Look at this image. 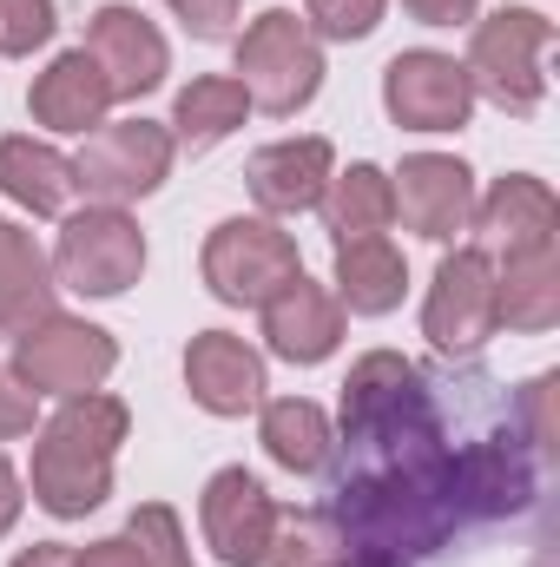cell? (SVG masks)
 I'll list each match as a JSON object with an SVG mask.
<instances>
[{
  "label": "cell",
  "instance_id": "6da1fadb",
  "mask_svg": "<svg viewBox=\"0 0 560 567\" xmlns=\"http://www.w3.org/2000/svg\"><path fill=\"white\" fill-rule=\"evenodd\" d=\"M343 567H416L428 561L462 508L448 488V449L428 455H403V462H370L363 475H350L330 508H323Z\"/></svg>",
  "mask_w": 560,
  "mask_h": 567
},
{
  "label": "cell",
  "instance_id": "7a4b0ae2",
  "mask_svg": "<svg viewBox=\"0 0 560 567\" xmlns=\"http://www.w3.org/2000/svg\"><path fill=\"white\" fill-rule=\"evenodd\" d=\"M133 435V410L106 390L66 396L60 416L33 429V502L53 522H80L113 495V455Z\"/></svg>",
  "mask_w": 560,
  "mask_h": 567
},
{
  "label": "cell",
  "instance_id": "3957f363",
  "mask_svg": "<svg viewBox=\"0 0 560 567\" xmlns=\"http://www.w3.org/2000/svg\"><path fill=\"white\" fill-rule=\"evenodd\" d=\"M343 435L370 462H403V455L442 449V429H435V410H428L422 370L409 357L370 350V357L350 363V383H343Z\"/></svg>",
  "mask_w": 560,
  "mask_h": 567
},
{
  "label": "cell",
  "instance_id": "277c9868",
  "mask_svg": "<svg viewBox=\"0 0 560 567\" xmlns=\"http://www.w3.org/2000/svg\"><path fill=\"white\" fill-rule=\"evenodd\" d=\"M231 80L245 86V100H251L258 113L290 120V113H303V106L317 100V86H323V40H317L290 7H271V13H258V20L238 33V73H231Z\"/></svg>",
  "mask_w": 560,
  "mask_h": 567
},
{
  "label": "cell",
  "instance_id": "5b68a950",
  "mask_svg": "<svg viewBox=\"0 0 560 567\" xmlns=\"http://www.w3.org/2000/svg\"><path fill=\"white\" fill-rule=\"evenodd\" d=\"M554 40V20L535 13V7H501L488 20H475V40H468V86L488 93L501 113L528 120L541 113L548 100V73H541V53Z\"/></svg>",
  "mask_w": 560,
  "mask_h": 567
},
{
  "label": "cell",
  "instance_id": "8992f818",
  "mask_svg": "<svg viewBox=\"0 0 560 567\" xmlns=\"http://www.w3.org/2000/svg\"><path fill=\"white\" fill-rule=\"evenodd\" d=\"M53 284L73 297H126L145 278V231L126 205H86L66 212L53 245Z\"/></svg>",
  "mask_w": 560,
  "mask_h": 567
},
{
  "label": "cell",
  "instance_id": "52a82bcc",
  "mask_svg": "<svg viewBox=\"0 0 560 567\" xmlns=\"http://www.w3.org/2000/svg\"><path fill=\"white\" fill-rule=\"evenodd\" d=\"M113 363H120V343H113V330H100V323H86V317H66V310H46V317H33L27 330H13V377L33 390V396H86V390H100L106 377H113Z\"/></svg>",
  "mask_w": 560,
  "mask_h": 567
},
{
  "label": "cell",
  "instance_id": "ba28073f",
  "mask_svg": "<svg viewBox=\"0 0 560 567\" xmlns=\"http://www.w3.org/2000/svg\"><path fill=\"white\" fill-rule=\"evenodd\" d=\"M198 271H205V284H211L218 303H231V310H265L283 284L303 271V258H297V238L283 231L278 218H225V225L205 238Z\"/></svg>",
  "mask_w": 560,
  "mask_h": 567
},
{
  "label": "cell",
  "instance_id": "9c48e42d",
  "mask_svg": "<svg viewBox=\"0 0 560 567\" xmlns=\"http://www.w3.org/2000/svg\"><path fill=\"white\" fill-rule=\"evenodd\" d=\"M172 158H178L172 126H158V120H106L80 145L73 185L93 205H133V198H152L172 178Z\"/></svg>",
  "mask_w": 560,
  "mask_h": 567
},
{
  "label": "cell",
  "instance_id": "30bf717a",
  "mask_svg": "<svg viewBox=\"0 0 560 567\" xmlns=\"http://www.w3.org/2000/svg\"><path fill=\"white\" fill-rule=\"evenodd\" d=\"M501 330V303H495V258L481 245H455L435 284L422 297V337L442 350V357H475L488 337Z\"/></svg>",
  "mask_w": 560,
  "mask_h": 567
},
{
  "label": "cell",
  "instance_id": "8fae6325",
  "mask_svg": "<svg viewBox=\"0 0 560 567\" xmlns=\"http://www.w3.org/2000/svg\"><path fill=\"white\" fill-rule=\"evenodd\" d=\"M383 113L403 126V133H462L468 113H475V86H468V66L455 53H435V47H409L383 66Z\"/></svg>",
  "mask_w": 560,
  "mask_h": 567
},
{
  "label": "cell",
  "instance_id": "7c38bea8",
  "mask_svg": "<svg viewBox=\"0 0 560 567\" xmlns=\"http://www.w3.org/2000/svg\"><path fill=\"white\" fill-rule=\"evenodd\" d=\"M390 192L396 218L428 245H455L475 225V172L448 152H409L403 172H390Z\"/></svg>",
  "mask_w": 560,
  "mask_h": 567
},
{
  "label": "cell",
  "instance_id": "4fadbf2b",
  "mask_svg": "<svg viewBox=\"0 0 560 567\" xmlns=\"http://www.w3.org/2000/svg\"><path fill=\"white\" fill-rule=\"evenodd\" d=\"M198 528L225 567H258L271 528H278V502L251 468H218L198 495Z\"/></svg>",
  "mask_w": 560,
  "mask_h": 567
},
{
  "label": "cell",
  "instance_id": "5bb4252c",
  "mask_svg": "<svg viewBox=\"0 0 560 567\" xmlns=\"http://www.w3.org/2000/svg\"><path fill=\"white\" fill-rule=\"evenodd\" d=\"M86 53H93V66L106 73L113 106H120V100H145V93L165 86V73H172L165 33L145 20L139 7H120V0L86 20Z\"/></svg>",
  "mask_w": 560,
  "mask_h": 567
},
{
  "label": "cell",
  "instance_id": "9a60e30c",
  "mask_svg": "<svg viewBox=\"0 0 560 567\" xmlns=\"http://www.w3.org/2000/svg\"><path fill=\"white\" fill-rule=\"evenodd\" d=\"M330 178H336V145L317 140V133L310 140L265 145L245 165V185H251V198H258L265 218H303V212H317L323 192H330Z\"/></svg>",
  "mask_w": 560,
  "mask_h": 567
},
{
  "label": "cell",
  "instance_id": "2e32d148",
  "mask_svg": "<svg viewBox=\"0 0 560 567\" xmlns=\"http://www.w3.org/2000/svg\"><path fill=\"white\" fill-rule=\"evenodd\" d=\"M185 390L205 416H245L265 403V357L231 330H198L185 350Z\"/></svg>",
  "mask_w": 560,
  "mask_h": 567
},
{
  "label": "cell",
  "instance_id": "e0dca14e",
  "mask_svg": "<svg viewBox=\"0 0 560 567\" xmlns=\"http://www.w3.org/2000/svg\"><path fill=\"white\" fill-rule=\"evenodd\" d=\"M336 343H343V303H336V290H323V284H310L297 271L265 303V350L283 357V363H297V370H310V363L336 357Z\"/></svg>",
  "mask_w": 560,
  "mask_h": 567
},
{
  "label": "cell",
  "instance_id": "ac0fdd59",
  "mask_svg": "<svg viewBox=\"0 0 560 567\" xmlns=\"http://www.w3.org/2000/svg\"><path fill=\"white\" fill-rule=\"evenodd\" d=\"M27 113H33V126H46V133H93V126H106V113H113V86H106V73L93 66V53L86 47H66L33 86H27Z\"/></svg>",
  "mask_w": 560,
  "mask_h": 567
},
{
  "label": "cell",
  "instance_id": "d6986e66",
  "mask_svg": "<svg viewBox=\"0 0 560 567\" xmlns=\"http://www.w3.org/2000/svg\"><path fill=\"white\" fill-rule=\"evenodd\" d=\"M448 488H455V508H462V515L495 522V515L528 508L535 468H528V455L508 449V442H468L462 455H448Z\"/></svg>",
  "mask_w": 560,
  "mask_h": 567
},
{
  "label": "cell",
  "instance_id": "ffe728a7",
  "mask_svg": "<svg viewBox=\"0 0 560 567\" xmlns=\"http://www.w3.org/2000/svg\"><path fill=\"white\" fill-rule=\"evenodd\" d=\"M475 225L501 251H541V245L560 238V205H554V192H548V178L508 172V178H495L488 198H475Z\"/></svg>",
  "mask_w": 560,
  "mask_h": 567
},
{
  "label": "cell",
  "instance_id": "44dd1931",
  "mask_svg": "<svg viewBox=\"0 0 560 567\" xmlns=\"http://www.w3.org/2000/svg\"><path fill=\"white\" fill-rule=\"evenodd\" d=\"M409 290V258L390 245V231L376 238H343L336 245V303L356 317H390Z\"/></svg>",
  "mask_w": 560,
  "mask_h": 567
},
{
  "label": "cell",
  "instance_id": "7402d4cb",
  "mask_svg": "<svg viewBox=\"0 0 560 567\" xmlns=\"http://www.w3.org/2000/svg\"><path fill=\"white\" fill-rule=\"evenodd\" d=\"M73 192L80 185H73V158L66 152H53L46 140H27V133L0 140V198H13L33 218H60L73 205Z\"/></svg>",
  "mask_w": 560,
  "mask_h": 567
},
{
  "label": "cell",
  "instance_id": "603a6c76",
  "mask_svg": "<svg viewBox=\"0 0 560 567\" xmlns=\"http://www.w3.org/2000/svg\"><path fill=\"white\" fill-rule=\"evenodd\" d=\"M495 303H501V323L508 330H528V337L554 330L560 323L554 245H541V251H501V265H495Z\"/></svg>",
  "mask_w": 560,
  "mask_h": 567
},
{
  "label": "cell",
  "instance_id": "cb8c5ba5",
  "mask_svg": "<svg viewBox=\"0 0 560 567\" xmlns=\"http://www.w3.org/2000/svg\"><path fill=\"white\" fill-rule=\"evenodd\" d=\"M53 290L60 284H53L46 251L33 245V231H20V225L0 218V330H27L33 317H46Z\"/></svg>",
  "mask_w": 560,
  "mask_h": 567
},
{
  "label": "cell",
  "instance_id": "d4e9b609",
  "mask_svg": "<svg viewBox=\"0 0 560 567\" xmlns=\"http://www.w3.org/2000/svg\"><path fill=\"white\" fill-rule=\"evenodd\" d=\"M245 113H251L245 86L231 73H205V80L178 86V100H172V140L191 145V152H211V145H225L245 126Z\"/></svg>",
  "mask_w": 560,
  "mask_h": 567
},
{
  "label": "cell",
  "instance_id": "484cf974",
  "mask_svg": "<svg viewBox=\"0 0 560 567\" xmlns=\"http://www.w3.org/2000/svg\"><path fill=\"white\" fill-rule=\"evenodd\" d=\"M317 212H323V225H330L336 245H343V238H376V231H390V225H396L390 172H383V165H350V172H336Z\"/></svg>",
  "mask_w": 560,
  "mask_h": 567
},
{
  "label": "cell",
  "instance_id": "4316f807",
  "mask_svg": "<svg viewBox=\"0 0 560 567\" xmlns=\"http://www.w3.org/2000/svg\"><path fill=\"white\" fill-rule=\"evenodd\" d=\"M258 442H265V455H271L278 468H290V475H317V468L330 462V449H336L330 416H323L310 396H278V403H265Z\"/></svg>",
  "mask_w": 560,
  "mask_h": 567
},
{
  "label": "cell",
  "instance_id": "83f0119b",
  "mask_svg": "<svg viewBox=\"0 0 560 567\" xmlns=\"http://www.w3.org/2000/svg\"><path fill=\"white\" fill-rule=\"evenodd\" d=\"M258 567H343L336 555V535L323 515H297V508H278V528L265 542Z\"/></svg>",
  "mask_w": 560,
  "mask_h": 567
},
{
  "label": "cell",
  "instance_id": "f1b7e54d",
  "mask_svg": "<svg viewBox=\"0 0 560 567\" xmlns=\"http://www.w3.org/2000/svg\"><path fill=\"white\" fill-rule=\"evenodd\" d=\"M126 535L145 555V567H191V548H185V528H178L172 502H139L133 522H126Z\"/></svg>",
  "mask_w": 560,
  "mask_h": 567
},
{
  "label": "cell",
  "instance_id": "f546056e",
  "mask_svg": "<svg viewBox=\"0 0 560 567\" xmlns=\"http://www.w3.org/2000/svg\"><path fill=\"white\" fill-rule=\"evenodd\" d=\"M383 13H390V0H310L303 27L317 40H370L383 27Z\"/></svg>",
  "mask_w": 560,
  "mask_h": 567
},
{
  "label": "cell",
  "instance_id": "4dcf8cb0",
  "mask_svg": "<svg viewBox=\"0 0 560 567\" xmlns=\"http://www.w3.org/2000/svg\"><path fill=\"white\" fill-rule=\"evenodd\" d=\"M53 27H60L53 0H0V53L7 60H27L33 47H46Z\"/></svg>",
  "mask_w": 560,
  "mask_h": 567
},
{
  "label": "cell",
  "instance_id": "1f68e13d",
  "mask_svg": "<svg viewBox=\"0 0 560 567\" xmlns=\"http://www.w3.org/2000/svg\"><path fill=\"white\" fill-rule=\"evenodd\" d=\"M40 429V396L0 363V442H20V435H33Z\"/></svg>",
  "mask_w": 560,
  "mask_h": 567
},
{
  "label": "cell",
  "instance_id": "d6a6232c",
  "mask_svg": "<svg viewBox=\"0 0 560 567\" xmlns=\"http://www.w3.org/2000/svg\"><path fill=\"white\" fill-rule=\"evenodd\" d=\"M165 7L185 20L191 40H231V27H238V0H165Z\"/></svg>",
  "mask_w": 560,
  "mask_h": 567
},
{
  "label": "cell",
  "instance_id": "836d02e7",
  "mask_svg": "<svg viewBox=\"0 0 560 567\" xmlns=\"http://www.w3.org/2000/svg\"><path fill=\"white\" fill-rule=\"evenodd\" d=\"M73 567H145V555L133 548V535H106V542L73 548Z\"/></svg>",
  "mask_w": 560,
  "mask_h": 567
},
{
  "label": "cell",
  "instance_id": "e575fe53",
  "mask_svg": "<svg viewBox=\"0 0 560 567\" xmlns=\"http://www.w3.org/2000/svg\"><path fill=\"white\" fill-rule=\"evenodd\" d=\"M403 7L416 13L422 27H462V20H475L481 0H403Z\"/></svg>",
  "mask_w": 560,
  "mask_h": 567
},
{
  "label": "cell",
  "instance_id": "d590c367",
  "mask_svg": "<svg viewBox=\"0 0 560 567\" xmlns=\"http://www.w3.org/2000/svg\"><path fill=\"white\" fill-rule=\"evenodd\" d=\"M548 396H554V377H535V383H528V423H535V449H554V416H548Z\"/></svg>",
  "mask_w": 560,
  "mask_h": 567
},
{
  "label": "cell",
  "instance_id": "8d00e7d4",
  "mask_svg": "<svg viewBox=\"0 0 560 567\" xmlns=\"http://www.w3.org/2000/svg\"><path fill=\"white\" fill-rule=\"evenodd\" d=\"M20 508H27V482H20V475H13V462L0 455V535H13Z\"/></svg>",
  "mask_w": 560,
  "mask_h": 567
},
{
  "label": "cell",
  "instance_id": "74e56055",
  "mask_svg": "<svg viewBox=\"0 0 560 567\" xmlns=\"http://www.w3.org/2000/svg\"><path fill=\"white\" fill-rule=\"evenodd\" d=\"M7 567H73V548L66 542H33L27 555H13Z\"/></svg>",
  "mask_w": 560,
  "mask_h": 567
}]
</instances>
